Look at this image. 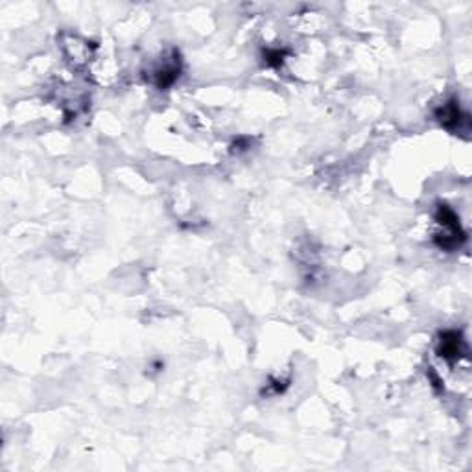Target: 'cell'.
Wrapping results in <instances>:
<instances>
[{"label": "cell", "mask_w": 472, "mask_h": 472, "mask_svg": "<svg viewBox=\"0 0 472 472\" xmlns=\"http://www.w3.org/2000/svg\"><path fill=\"white\" fill-rule=\"evenodd\" d=\"M286 50H281V48H270L264 54V61L270 67H281L282 63H284V58H286Z\"/></svg>", "instance_id": "5b68a950"}, {"label": "cell", "mask_w": 472, "mask_h": 472, "mask_svg": "<svg viewBox=\"0 0 472 472\" xmlns=\"http://www.w3.org/2000/svg\"><path fill=\"white\" fill-rule=\"evenodd\" d=\"M437 224L441 225V233L435 236V242L441 249H447V251H452V249L459 248L465 240H467V234L461 229V224H459L458 214L450 209L449 205H441L437 209V214H435Z\"/></svg>", "instance_id": "6da1fadb"}, {"label": "cell", "mask_w": 472, "mask_h": 472, "mask_svg": "<svg viewBox=\"0 0 472 472\" xmlns=\"http://www.w3.org/2000/svg\"><path fill=\"white\" fill-rule=\"evenodd\" d=\"M179 74H181V61L176 56L174 61H164V65L157 68V72H155V85L159 89H168V87H172L179 80Z\"/></svg>", "instance_id": "277c9868"}, {"label": "cell", "mask_w": 472, "mask_h": 472, "mask_svg": "<svg viewBox=\"0 0 472 472\" xmlns=\"http://www.w3.org/2000/svg\"><path fill=\"white\" fill-rule=\"evenodd\" d=\"M467 353V345H465V339H463L461 332L458 330H447L441 334L437 345V354L447 362H456L461 356H465Z\"/></svg>", "instance_id": "7a4b0ae2"}, {"label": "cell", "mask_w": 472, "mask_h": 472, "mask_svg": "<svg viewBox=\"0 0 472 472\" xmlns=\"http://www.w3.org/2000/svg\"><path fill=\"white\" fill-rule=\"evenodd\" d=\"M435 116H437L439 124L450 129V131H456V129L461 128L463 122H467V115L459 109V105L456 102H449V104L441 105L435 111Z\"/></svg>", "instance_id": "3957f363"}]
</instances>
